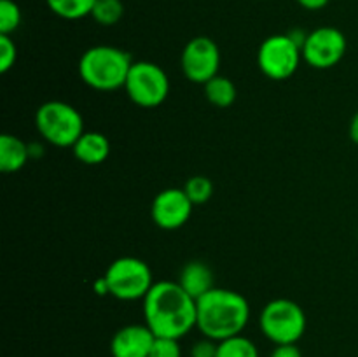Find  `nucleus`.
<instances>
[{
    "label": "nucleus",
    "mask_w": 358,
    "mask_h": 357,
    "mask_svg": "<svg viewBox=\"0 0 358 357\" xmlns=\"http://www.w3.org/2000/svg\"><path fill=\"white\" fill-rule=\"evenodd\" d=\"M303 49L289 34L269 35L257 51V66L268 79L287 80L299 69Z\"/></svg>",
    "instance_id": "6e6552de"
},
{
    "label": "nucleus",
    "mask_w": 358,
    "mask_h": 357,
    "mask_svg": "<svg viewBox=\"0 0 358 357\" xmlns=\"http://www.w3.org/2000/svg\"><path fill=\"white\" fill-rule=\"evenodd\" d=\"M17 59L16 42L10 35L0 34V72L7 74Z\"/></svg>",
    "instance_id": "4be33fe9"
},
{
    "label": "nucleus",
    "mask_w": 358,
    "mask_h": 357,
    "mask_svg": "<svg viewBox=\"0 0 358 357\" xmlns=\"http://www.w3.org/2000/svg\"><path fill=\"white\" fill-rule=\"evenodd\" d=\"M261 332L275 345L297 343L306 332L308 318L303 307L289 298H276L266 303L259 315Z\"/></svg>",
    "instance_id": "39448f33"
},
{
    "label": "nucleus",
    "mask_w": 358,
    "mask_h": 357,
    "mask_svg": "<svg viewBox=\"0 0 358 357\" xmlns=\"http://www.w3.org/2000/svg\"><path fill=\"white\" fill-rule=\"evenodd\" d=\"M124 90L129 100L138 107H159L170 94V77L157 63L145 62V59L133 62Z\"/></svg>",
    "instance_id": "0eeeda50"
},
{
    "label": "nucleus",
    "mask_w": 358,
    "mask_h": 357,
    "mask_svg": "<svg viewBox=\"0 0 358 357\" xmlns=\"http://www.w3.org/2000/svg\"><path fill=\"white\" fill-rule=\"evenodd\" d=\"M217 345H219V342L205 338V336H203V340H198V342L192 343L189 356L191 357H217Z\"/></svg>",
    "instance_id": "b1692460"
},
{
    "label": "nucleus",
    "mask_w": 358,
    "mask_h": 357,
    "mask_svg": "<svg viewBox=\"0 0 358 357\" xmlns=\"http://www.w3.org/2000/svg\"><path fill=\"white\" fill-rule=\"evenodd\" d=\"M156 335L147 324H128L117 329L110 340L112 357H149Z\"/></svg>",
    "instance_id": "f8f14e48"
},
{
    "label": "nucleus",
    "mask_w": 358,
    "mask_h": 357,
    "mask_svg": "<svg viewBox=\"0 0 358 357\" xmlns=\"http://www.w3.org/2000/svg\"><path fill=\"white\" fill-rule=\"evenodd\" d=\"M350 139L358 146V111L353 114L352 121H350Z\"/></svg>",
    "instance_id": "bb28decb"
},
{
    "label": "nucleus",
    "mask_w": 358,
    "mask_h": 357,
    "mask_svg": "<svg viewBox=\"0 0 358 357\" xmlns=\"http://www.w3.org/2000/svg\"><path fill=\"white\" fill-rule=\"evenodd\" d=\"M269 357H303L297 343H287V345H276Z\"/></svg>",
    "instance_id": "393cba45"
},
{
    "label": "nucleus",
    "mask_w": 358,
    "mask_h": 357,
    "mask_svg": "<svg viewBox=\"0 0 358 357\" xmlns=\"http://www.w3.org/2000/svg\"><path fill=\"white\" fill-rule=\"evenodd\" d=\"M149 357H182V346L178 340L157 338L156 336Z\"/></svg>",
    "instance_id": "5701e85b"
},
{
    "label": "nucleus",
    "mask_w": 358,
    "mask_h": 357,
    "mask_svg": "<svg viewBox=\"0 0 358 357\" xmlns=\"http://www.w3.org/2000/svg\"><path fill=\"white\" fill-rule=\"evenodd\" d=\"M28 150H30V160L31 158L44 156V147H42V144H38V142L28 144Z\"/></svg>",
    "instance_id": "cd10ccee"
},
{
    "label": "nucleus",
    "mask_w": 358,
    "mask_h": 357,
    "mask_svg": "<svg viewBox=\"0 0 358 357\" xmlns=\"http://www.w3.org/2000/svg\"><path fill=\"white\" fill-rule=\"evenodd\" d=\"M217 357H261L259 349L250 338L243 335L231 336L217 345Z\"/></svg>",
    "instance_id": "a211bd4d"
},
{
    "label": "nucleus",
    "mask_w": 358,
    "mask_h": 357,
    "mask_svg": "<svg viewBox=\"0 0 358 357\" xmlns=\"http://www.w3.org/2000/svg\"><path fill=\"white\" fill-rule=\"evenodd\" d=\"M198 321L196 328L205 338L222 342L243 332L250 321V304L247 298L233 289L213 287L196 300Z\"/></svg>",
    "instance_id": "f03ea898"
},
{
    "label": "nucleus",
    "mask_w": 358,
    "mask_h": 357,
    "mask_svg": "<svg viewBox=\"0 0 358 357\" xmlns=\"http://www.w3.org/2000/svg\"><path fill=\"white\" fill-rule=\"evenodd\" d=\"M30 160L28 144L20 136L3 133L0 136V170L3 174H16Z\"/></svg>",
    "instance_id": "2eb2a0df"
},
{
    "label": "nucleus",
    "mask_w": 358,
    "mask_h": 357,
    "mask_svg": "<svg viewBox=\"0 0 358 357\" xmlns=\"http://www.w3.org/2000/svg\"><path fill=\"white\" fill-rule=\"evenodd\" d=\"M77 161L84 164H101L110 156V140L100 132H84L72 146Z\"/></svg>",
    "instance_id": "ddd939ff"
},
{
    "label": "nucleus",
    "mask_w": 358,
    "mask_h": 357,
    "mask_svg": "<svg viewBox=\"0 0 358 357\" xmlns=\"http://www.w3.org/2000/svg\"><path fill=\"white\" fill-rule=\"evenodd\" d=\"M177 282L187 290L194 300L205 296L213 287V272L206 262L203 261H189L178 273Z\"/></svg>",
    "instance_id": "4468645a"
},
{
    "label": "nucleus",
    "mask_w": 358,
    "mask_h": 357,
    "mask_svg": "<svg viewBox=\"0 0 358 357\" xmlns=\"http://www.w3.org/2000/svg\"><path fill=\"white\" fill-rule=\"evenodd\" d=\"M23 14L14 0H0V34L13 35L20 28Z\"/></svg>",
    "instance_id": "412c9836"
},
{
    "label": "nucleus",
    "mask_w": 358,
    "mask_h": 357,
    "mask_svg": "<svg viewBox=\"0 0 358 357\" xmlns=\"http://www.w3.org/2000/svg\"><path fill=\"white\" fill-rule=\"evenodd\" d=\"M108 296L119 301H138L147 296L154 286L152 270L143 259L122 255L108 265L103 275Z\"/></svg>",
    "instance_id": "423d86ee"
},
{
    "label": "nucleus",
    "mask_w": 358,
    "mask_h": 357,
    "mask_svg": "<svg viewBox=\"0 0 358 357\" xmlns=\"http://www.w3.org/2000/svg\"><path fill=\"white\" fill-rule=\"evenodd\" d=\"M180 66L187 80L205 86L210 79L219 76L220 51L215 41L205 35L191 38L184 46L180 56Z\"/></svg>",
    "instance_id": "9d476101"
},
{
    "label": "nucleus",
    "mask_w": 358,
    "mask_h": 357,
    "mask_svg": "<svg viewBox=\"0 0 358 357\" xmlns=\"http://www.w3.org/2000/svg\"><path fill=\"white\" fill-rule=\"evenodd\" d=\"M348 41L336 27L315 28L308 34L303 46V59L317 70H327L338 65L346 55Z\"/></svg>",
    "instance_id": "1a4fd4ad"
},
{
    "label": "nucleus",
    "mask_w": 358,
    "mask_h": 357,
    "mask_svg": "<svg viewBox=\"0 0 358 357\" xmlns=\"http://www.w3.org/2000/svg\"><path fill=\"white\" fill-rule=\"evenodd\" d=\"M133 59L115 46H93L79 58L77 72L80 80L94 91H117L124 88Z\"/></svg>",
    "instance_id": "7ed1b4c3"
},
{
    "label": "nucleus",
    "mask_w": 358,
    "mask_h": 357,
    "mask_svg": "<svg viewBox=\"0 0 358 357\" xmlns=\"http://www.w3.org/2000/svg\"><path fill=\"white\" fill-rule=\"evenodd\" d=\"M49 10L66 21H77L91 16L96 0H45Z\"/></svg>",
    "instance_id": "f3484780"
},
{
    "label": "nucleus",
    "mask_w": 358,
    "mask_h": 357,
    "mask_svg": "<svg viewBox=\"0 0 358 357\" xmlns=\"http://www.w3.org/2000/svg\"><path fill=\"white\" fill-rule=\"evenodd\" d=\"M194 203L185 195L184 188H166L156 195L150 205L154 224L164 231H173L185 226L191 219Z\"/></svg>",
    "instance_id": "9b49d317"
},
{
    "label": "nucleus",
    "mask_w": 358,
    "mask_h": 357,
    "mask_svg": "<svg viewBox=\"0 0 358 357\" xmlns=\"http://www.w3.org/2000/svg\"><path fill=\"white\" fill-rule=\"evenodd\" d=\"M94 293L100 294V296H105V294H108V287H107V282H105L103 276H100V279L94 282Z\"/></svg>",
    "instance_id": "c85d7f7f"
},
{
    "label": "nucleus",
    "mask_w": 358,
    "mask_h": 357,
    "mask_svg": "<svg viewBox=\"0 0 358 357\" xmlns=\"http://www.w3.org/2000/svg\"><path fill=\"white\" fill-rule=\"evenodd\" d=\"M205 97L212 105L220 108H227L236 102L238 88L229 77L215 76L205 84Z\"/></svg>",
    "instance_id": "dca6fc26"
},
{
    "label": "nucleus",
    "mask_w": 358,
    "mask_h": 357,
    "mask_svg": "<svg viewBox=\"0 0 358 357\" xmlns=\"http://www.w3.org/2000/svg\"><path fill=\"white\" fill-rule=\"evenodd\" d=\"M35 128L45 142L62 149L72 147L86 132L83 114L63 100L44 102L35 112Z\"/></svg>",
    "instance_id": "20e7f679"
},
{
    "label": "nucleus",
    "mask_w": 358,
    "mask_h": 357,
    "mask_svg": "<svg viewBox=\"0 0 358 357\" xmlns=\"http://www.w3.org/2000/svg\"><path fill=\"white\" fill-rule=\"evenodd\" d=\"M185 195L189 196L192 203L196 205H203V203L208 202L213 195V184L208 177L205 175H194V177L189 178L184 186Z\"/></svg>",
    "instance_id": "aec40b11"
},
{
    "label": "nucleus",
    "mask_w": 358,
    "mask_h": 357,
    "mask_svg": "<svg viewBox=\"0 0 358 357\" xmlns=\"http://www.w3.org/2000/svg\"><path fill=\"white\" fill-rule=\"evenodd\" d=\"M124 16V4L122 0H96L91 18L101 27H114Z\"/></svg>",
    "instance_id": "6ab92c4d"
},
{
    "label": "nucleus",
    "mask_w": 358,
    "mask_h": 357,
    "mask_svg": "<svg viewBox=\"0 0 358 357\" xmlns=\"http://www.w3.org/2000/svg\"><path fill=\"white\" fill-rule=\"evenodd\" d=\"M296 2L306 10H320L324 9L331 0H296Z\"/></svg>",
    "instance_id": "a878e982"
},
{
    "label": "nucleus",
    "mask_w": 358,
    "mask_h": 357,
    "mask_svg": "<svg viewBox=\"0 0 358 357\" xmlns=\"http://www.w3.org/2000/svg\"><path fill=\"white\" fill-rule=\"evenodd\" d=\"M142 301L145 324L157 338L180 340L196 328V300L177 280L154 282Z\"/></svg>",
    "instance_id": "f257e3e1"
}]
</instances>
